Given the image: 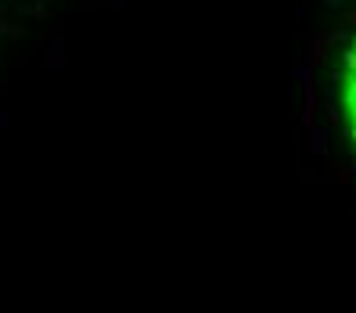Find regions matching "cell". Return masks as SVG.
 I'll return each instance as SVG.
<instances>
[{"label": "cell", "instance_id": "cell-1", "mask_svg": "<svg viewBox=\"0 0 356 313\" xmlns=\"http://www.w3.org/2000/svg\"><path fill=\"white\" fill-rule=\"evenodd\" d=\"M334 119H339V130L356 155V36L346 44L342 61L334 69Z\"/></svg>", "mask_w": 356, "mask_h": 313}]
</instances>
